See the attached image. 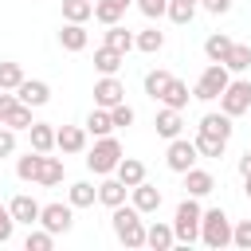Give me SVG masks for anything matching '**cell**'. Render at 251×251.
Here are the masks:
<instances>
[{
    "label": "cell",
    "instance_id": "1",
    "mask_svg": "<svg viewBox=\"0 0 251 251\" xmlns=\"http://www.w3.org/2000/svg\"><path fill=\"white\" fill-rule=\"evenodd\" d=\"M110 212H114L110 224H114L118 243H122V247H145V220H141V212H137L133 204H118V208H110Z\"/></svg>",
    "mask_w": 251,
    "mask_h": 251
},
{
    "label": "cell",
    "instance_id": "2",
    "mask_svg": "<svg viewBox=\"0 0 251 251\" xmlns=\"http://www.w3.org/2000/svg\"><path fill=\"white\" fill-rule=\"evenodd\" d=\"M118 161H122V141H118L114 133L94 137V145L86 149V169H90L94 176H110V173L118 169Z\"/></svg>",
    "mask_w": 251,
    "mask_h": 251
},
{
    "label": "cell",
    "instance_id": "3",
    "mask_svg": "<svg viewBox=\"0 0 251 251\" xmlns=\"http://www.w3.org/2000/svg\"><path fill=\"white\" fill-rule=\"evenodd\" d=\"M200 243L212 247V251L231 243V216L224 208H204L200 212Z\"/></svg>",
    "mask_w": 251,
    "mask_h": 251
},
{
    "label": "cell",
    "instance_id": "4",
    "mask_svg": "<svg viewBox=\"0 0 251 251\" xmlns=\"http://www.w3.org/2000/svg\"><path fill=\"white\" fill-rule=\"evenodd\" d=\"M200 196H184L180 204H176V216H173V235H176V243H196L200 239Z\"/></svg>",
    "mask_w": 251,
    "mask_h": 251
},
{
    "label": "cell",
    "instance_id": "5",
    "mask_svg": "<svg viewBox=\"0 0 251 251\" xmlns=\"http://www.w3.org/2000/svg\"><path fill=\"white\" fill-rule=\"evenodd\" d=\"M227 82H231V71H227L224 63H208V67L200 71L196 86H192V98H200V102H216V98L224 94Z\"/></svg>",
    "mask_w": 251,
    "mask_h": 251
},
{
    "label": "cell",
    "instance_id": "6",
    "mask_svg": "<svg viewBox=\"0 0 251 251\" xmlns=\"http://www.w3.org/2000/svg\"><path fill=\"white\" fill-rule=\"evenodd\" d=\"M39 227H47L51 235H67V231L75 227V208L63 204V200L39 204Z\"/></svg>",
    "mask_w": 251,
    "mask_h": 251
},
{
    "label": "cell",
    "instance_id": "7",
    "mask_svg": "<svg viewBox=\"0 0 251 251\" xmlns=\"http://www.w3.org/2000/svg\"><path fill=\"white\" fill-rule=\"evenodd\" d=\"M247 106H251V78H231L220 94V110L227 118H239V114H247Z\"/></svg>",
    "mask_w": 251,
    "mask_h": 251
},
{
    "label": "cell",
    "instance_id": "8",
    "mask_svg": "<svg viewBox=\"0 0 251 251\" xmlns=\"http://www.w3.org/2000/svg\"><path fill=\"white\" fill-rule=\"evenodd\" d=\"M200 161V153H196V145L188 141V137H173L169 141V149H165V165L173 169V173H184V169H192Z\"/></svg>",
    "mask_w": 251,
    "mask_h": 251
},
{
    "label": "cell",
    "instance_id": "9",
    "mask_svg": "<svg viewBox=\"0 0 251 251\" xmlns=\"http://www.w3.org/2000/svg\"><path fill=\"white\" fill-rule=\"evenodd\" d=\"M118 102H126V86L118 82V75H102V78L94 82V106L110 110V106H118Z\"/></svg>",
    "mask_w": 251,
    "mask_h": 251
},
{
    "label": "cell",
    "instance_id": "10",
    "mask_svg": "<svg viewBox=\"0 0 251 251\" xmlns=\"http://www.w3.org/2000/svg\"><path fill=\"white\" fill-rule=\"evenodd\" d=\"M161 200H165V196H161V188H157V184H149V180H141V184H133V188H129V204H133L141 216H153V212L161 208Z\"/></svg>",
    "mask_w": 251,
    "mask_h": 251
},
{
    "label": "cell",
    "instance_id": "11",
    "mask_svg": "<svg viewBox=\"0 0 251 251\" xmlns=\"http://www.w3.org/2000/svg\"><path fill=\"white\" fill-rule=\"evenodd\" d=\"M16 98H20L24 106L39 110V106H47V102H51V86H47L43 78H24V82L16 86Z\"/></svg>",
    "mask_w": 251,
    "mask_h": 251
},
{
    "label": "cell",
    "instance_id": "12",
    "mask_svg": "<svg viewBox=\"0 0 251 251\" xmlns=\"http://www.w3.org/2000/svg\"><path fill=\"white\" fill-rule=\"evenodd\" d=\"M86 126H59L55 129V149L59 153H86Z\"/></svg>",
    "mask_w": 251,
    "mask_h": 251
},
{
    "label": "cell",
    "instance_id": "13",
    "mask_svg": "<svg viewBox=\"0 0 251 251\" xmlns=\"http://www.w3.org/2000/svg\"><path fill=\"white\" fill-rule=\"evenodd\" d=\"M8 212H12V220L16 224H39V200L35 196H27V192H20V196H12L8 200Z\"/></svg>",
    "mask_w": 251,
    "mask_h": 251
},
{
    "label": "cell",
    "instance_id": "14",
    "mask_svg": "<svg viewBox=\"0 0 251 251\" xmlns=\"http://www.w3.org/2000/svg\"><path fill=\"white\" fill-rule=\"evenodd\" d=\"M153 126H157V137L173 141V137H180V129H184V118H180V110H173V106H161V110H157V118H153Z\"/></svg>",
    "mask_w": 251,
    "mask_h": 251
},
{
    "label": "cell",
    "instance_id": "15",
    "mask_svg": "<svg viewBox=\"0 0 251 251\" xmlns=\"http://www.w3.org/2000/svg\"><path fill=\"white\" fill-rule=\"evenodd\" d=\"M180 176H184V196H208V192L216 188V180H212L208 169H196V165H192V169H184Z\"/></svg>",
    "mask_w": 251,
    "mask_h": 251
},
{
    "label": "cell",
    "instance_id": "16",
    "mask_svg": "<svg viewBox=\"0 0 251 251\" xmlns=\"http://www.w3.org/2000/svg\"><path fill=\"white\" fill-rule=\"evenodd\" d=\"M196 129H200V133H212V137L231 141V129H235V126H231V118H227L224 110H220V114L212 110V114H204V118H200V126H196Z\"/></svg>",
    "mask_w": 251,
    "mask_h": 251
},
{
    "label": "cell",
    "instance_id": "17",
    "mask_svg": "<svg viewBox=\"0 0 251 251\" xmlns=\"http://www.w3.org/2000/svg\"><path fill=\"white\" fill-rule=\"evenodd\" d=\"M67 204H71V208H94V204H98V184L75 180V184L67 188Z\"/></svg>",
    "mask_w": 251,
    "mask_h": 251
},
{
    "label": "cell",
    "instance_id": "18",
    "mask_svg": "<svg viewBox=\"0 0 251 251\" xmlns=\"http://www.w3.org/2000/svg\"><path fill=\"white\" fill-rule=\"evenodd\" d=\"M126 184L110 173V176H102V184H98V204H106V208H118V204H126Z\"/></svg>",
    "mask_w": 251,
    "mask_h": 251
},
{
    "label": "cell",
    "instance_id": "19",
    "mask_svg": "<svg viewBox=\"0 0 251 251\" xmlns=\"http://www.w3.org/2000/svg\"><path fill=\"white\" fill-rule=\"evenodd\" d=\"M176 243V235H173V224H161V220H153L149 227H145V247H153V251H169Z\"/></svg>",
    "mask_w": 251,
    "mask_h": 251
},
{
    "label": "cell",
    "instance_id": "20",
    "mask_svg": "<svg viewBox=\"0 0 251 251\" xmlns=\"http://www.w3.org/2000/svg\"><path fill=\"white\" fill-rule=\"evenodd\" d=\"M188 98H192V90H188V82H180V78H169V86L161 90V106H173V110H184L188 106Z\"/></svg>",
    "mask_w": 251,
    "mask_h": 251
},
{
    "label": "cell",
    "instance_id": "21",
    "mask_svg": "<svg viewBox=\"0 0 251 251\" xmlns=\"http://www.w3.org/2000/svg\"><path fill=\"white\" fill-rule=\"evenodd\" d=\"M27 141H31V149L51 153V149H55V126H51V122H31V126H27Z\"/></svg>",
    "mask_w": 251,
    "mask_h": 251
},
{
    "label": "cell",
    "instance_id": "22",
    "mask_svg": "<svg viewBox=\"0 0 251 251\" xmlns=\"http://www.w3.org/2000/svg\"><path fill=\"white\" fill-rule=\"evenodd\" d=\"M129 4L133 0H94V20L98 24H122V16H126Z\"/></svg>",
    "mask_w": 251,
    "mask_h": 251
},
{
    "label": "cell",
    "instance_id": "23",
    "mask_svg": "<svg viewBox=\"0 0 251 251\" xmlns=\"http://www.w3.org/2000/svg\"><path fill=\"white\" fill-rule=\"evenodd\" d=\"M122 63H126V55L122 51H114V47H94V67H98V75H118L122 71Z\"/></svg>",
    "mask_w": 251,
    "mask_h": 251
},
{
    "label": "cell",
    "instance_id": "24",
    "mask_svg": "<svg viewBox=\"0 0 251 251\" xmlns=\"http://www.w3.org/2000/svg\"><path fill=\"white\" fill-rule=\"evenodd\" d=\"M39 165H43V153H39V149H27L24 157H16V176H20L24 184H35Z\"/></svg>",
    "mask_w": 251,
    "mask_h": 251
},
{
    "label": "cell",
    "instance_id": "25",
    "mask_svg": "<svg viewBox=\"0 0 251 251\" xmlns=\"http://www.w3.org/2000/svg\"><path fill=\"white\" fill-rule=\"evenodd\" d=\"M114 176H118L126 188H133V184H141V180H145V165H141L137 157H122V161H118V169H114Z\"/></svg>",
    "mask_w": 251,
    "mask_h": 251
},
{
    "label": "cell",
    "instance_id": "26",
    "mask_svg": "<svg viewBox=\"0 0 251 251\" xmlns=\"http://www.w3.org/2000/svg\"><path fill=\"white\" fill-rule=\"evenodd\" d=\"M86 43H90V35H86L82 24H63V31H59V47L63 51H82Z\"/></svg>",
    "mask_w": 251,
    "mask_h": 251
},
{
    "label": "cell",
    "instance_id": "27",
    "mask_svg": "<svg viewBox=\"0 0 251 251\" xmlns=\"http://www.w3.org/2000/svg\"><path fill=\"white\" fill-rule=\"evenodd\" d=\"M231 43H235V39H231L227 31H212V35L204 39V55H208V63H224V55L231 51Z\"/></svg>",
    "mask_w": 251,
    "mask_h": 251
},
{
    "label": "cell",
    "instance_id": "28",
    "mask_svg": "<svg viewBox=\"0 0 251 251\" xmlns=\"http://www.w3.org/2000/svg\"><path fill=\"white\" fill-rule=\"evenodd\" d=\"M63 161L59 157H47L43 153V165H39V176H35V184H43V188H55V184H63Z\"/></svg>",
    "mask_w": 251,
    "mask_h": 251
},
{
    "label": "cell",
    "instance_id": "29",
    "mask_svg": "<svg viewBox=\"0 0 251 251\" xmlns=\"http://www.w3.org/2000/svg\"><path fill=\"white\" fill-rule=\"evenodd\" d=\"M224 67H227L231 75L251 71V43H231V51L224 55Z\"/></svg>",
    "mask_w": 251,
    "mask_h": 251
},
{
    "label": "cell",
    "instance_id": "30",
    "mask_svg": "<svg viewBox=\"0 0 251 251\" xmlns=\"http://www.w3.org/2000/svg\"><path fill=\"white\" fill-rule=\"evenodd\" d=\"M106 47H114V51H133V31L129 27H122V24H106Z\"/></svg>",
    "mask_w": 251,
    "mask_h": 251
},
{
    "label": "cell",
    "instance_id": "31",
    "mask_svg": "<svg viewBox=\"0 0 251 251\" xmlns=\"http://www.w3.org/2000/svg\"><path fill=\"white\" fill-rule=\"evenodd\" d=\"M86 133H94V137H106V133H114V122H110V110H102V106H94L90 114H86Z\"/></svg>",
    "mask_w": 251,
    "mask_h": 251
},
{
    "label": "cell",
    "instance_id": "32",
    "mask_svg": "<svg viewBox=\"0 0 251 251\" xmlns=\"http://www.w3.org/2000/svg\"><path fill=\"white\" fill-rule=\"evenodd\" d=\"M94 16V0H63V20L67 24H86Z\"/></svg>",
    "mask_w": 251,
    "mask_h": 251
},
{
    "label": "cell",
    "instance_id": "33",
    "mask_svg": "<svg viewBox=\"0 0 251 251\" xmlns=\"http://www.w3.org/2000/svg\"><path fill=\"white\" fill-rule=\"evenodd\" d=\"M133 47H137V51H145V55H157V51L165 47V31L145 27V31H137V35H133Z\"/></svg>",
    "mask_w": 251,
    "mask_h": 251
},
{
    "label": "cell",
    "instance_id": "34",
    "mask_svg": "<svg viewBox=\"0 0 251 251\" xmlns=\"http://www.w3.org/2000/svg\"><path fill=\"white\" fill-rule=\"evenodd\" d=\"M192 145H196V153H200V157H212V161H216V157H224V149H227V141H224V137H212V133H200V129H196V141H192Z\"/></svg>",
    "mask_w": 251,
    "mask_h": 251
},
{
    "label": "cell",
    "instance_id": "35",
    "mask_svg": "<svg viewBox=\"0 0 251 251\" xmlns=\"http://www.w3.org/2000/svg\"><path fill=\"white\" fill-rule=\"evenodd\" d=\"M0 122H4L8 129H16V133H20V129H27V126H31L35 118H31V106H24V102H16V106H12V110H8V114H4Z\"/></svg>",
    "mask_w": 251,
    "mask_h": 251
},
{
    "label": "cell",
    "instance_id": "36",
    "mask_svg": "<svg viewBox=\"0 0 251 251\" xmlns=\"http://www.w3.org/2000/svg\"><path fill=\"white\" fill-rule=\"evenodd\" d=\"M24 78H27V75H24V67H20V63H12V59H4V63H0V90H16Z\"/></svg>",
    "mask_w": 251,
    "mask_h": 251
},
{
    "label": "cell",
    "instance_id": "37",
    "mask_svg": "<svg viewBox=\"0 0 251 251\" xmlns=\"http://www.w3.org/2000/svg\"><path fill=\"white\" fill-rule=\"evenodd\" d=\"M165 16H169L173 24H192V16H196V4H192V0H169Z\"/></svg>",
    "mask_w": 251,
    "mask_h": 251
},
{
    "label": "cell",
    "instance_id": "38",
    "mask_svg": "<svg viewBox=\"0 0 251 251\" xmlns=\"http://www.w3.org/2000/svg\"><path fill=\"white\" fill-rule=\"evenodd\" d=\"M169 78H173V75H169V71H161V67H157V71H145V94L157 102V98H161V90L169 86Z\"/></svg>",
    "mask_w": 251,
    "mask_h": 251
},
{
    "label": "cell",
    "instance_id": "39",
    "mask_svg": "<svg viewBox=\"0 0 251 251\" xmlns=\"http://www.w3.org/2000/svg\"><path fill=\"white\" fill-rule=\"evenodd\" d=\"M24 247H27V251H51V247H55V235H51L47 227H39V231H27Z\"/></svg>",
    "mask_w": 251,
    "mask_h": 251
},
{
    "label": "cell",
    "instance_id": "40",
    "mask_svg": "<svg viewBox=\"0 0 251 251\" xmlns=\"http://www.w3.org/2000/svg\"><path fill=\"white\" fill-rule=\"evenodd\" d=\"M133 106L129 102H118V106H110V122H114V129H126V126H133Z\"/></svg>",
    "mask_w": 251,
    "mask_h": 251
},
{
    "label": "cell",
    "instance_id": "41",
    "mask_svg": "<svg viewBox=\"0 0 251 251\" xmlns=\"http://www.w3.org/2000/svg\"><path fill=\"white\" fill-rule=\"evenodd\" d=\"M231 243H235V247H243V251H251V220L231 224Z\"/></svg>",
    "mask_w": 251,
    "mask_h": 251
},
{
    "label": "cell",
    "instance_id": "42",
    "mask_svg": "<svg viewBox=\"0 0 251 251\" xmlns=\"http://www.w3.org/2000/svg\"><path fill=\"white\" fill-rule=\"evenodd\" d=\"M165 8H169V0H137V12H141L145 20H161Z\"/></svg>",
    "mask_w": 251,
    "mask_h": 251
},
{
    "label": "cell",
    "instance_id": "43",
    "mask_svg": "<svg viewBox=\"0 0 251 251\" xmlns=\"http://www.w3.org/2000/svg\"><path fill=\"white\" fill-rule=\"evenodd\" d=\"M12 153H16V129H8V126L0 122V161L12 157Z\"/></svg>",
    "mask_w": 251,
    "mask_h": 251
},
{
    "label": "cell",
    "instance_id": "44",
    "mask_svg": "<svg viewBox=\"0 0 251 251\" xmlns=\"http://www.w3.org/2000/svg\"><path fill=\"white\" fill-rule=\"evenodd\" d=\"M12 231H16V220H12L8 204H0V243H8V239H12Z\"/></svg>",
    "mask_w": 251,
    "mask_h": 251
},
{
    "label": "cell",
    "instance_id": "45",
    "mask_svg": "<svg viewBox=\"0 0 251 251\" xmlns=\"http://www.w3.org/2000/svg\"><path fill=\"white\" fill-rule=\"evenodd\" d=\"M196 4H200V8H204V12H212V16H227V12H231V4H235V0H196Z\"/></svg>",
    "mask_w": 251,
    "mask_h": 251
},
{
    "label": "cell",
    "instance_id": "46",
    "mask_svg": "<svg viewBox=\"0 0 251 251\" xmlns=\"http://www.w3.org/2000/svg\"><path fill=\"white\" fill-rule=\"evenodd\" d=\"M16 102H20L16 94H8V90H0V118H4V114H8V110H12Z\"/></svg>",
    "mask_w": 251,
    "mask_h": 251
},
{
    "label": "cell",
    "instance_id": "47",
    "mask_svg": "<svg viewBox=\"0 0 251 251\" xmlns=\"http://www.w3.org/2000/svg\"><path fill=\"white\" fill-rule=\"evenodd\" d=\"M239 176H243V180H247V176H251V149H247V153H243V157H239Z\"/></svg>",
    "mask_w": 251,
    "mask_h": 251
},
{
    "label": "cell",
    "instance_id": "48",
    "mask_svg": "<svg viewBox=\"0 0 251 251\" xmlns=\"http://www.w3.org/2000/svg\"><path fill=\"white\" fill-rule=\"evenodd\" d=\"M247 114H251V106H247Z\"/></svg>",
    "mask_w": 251,
    "mask_h": 251
},
{
    "label": "cell",
    "instance_id": "49",
    "mask_svg": "<svg viewBox=\"0 0 251 251\" xmlns=\"http://www.w3.org/2000/svg\"><path fill=\"white\" fill-rule=\"evenodd\" d=\"M192 4H196V0H192Z\"/></svg>",
    "mask_w": 251,
    "mask_h": 251
}]
</instances>
